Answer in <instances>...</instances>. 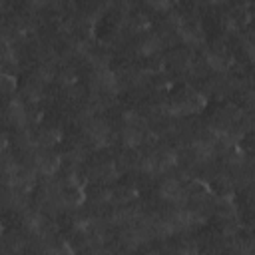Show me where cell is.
Wrapping results in <instances>:
<instances>
[{"label":"cell","mask_w":255,"mask_h":255,"mask_svg":"<svg viewBox=\"0 0 255 255\" xmlns=\"http://www.w3.org/2000/svg\"><path fill=\"white\" fill-rule=\"evenodd\" d=\"M60 163H62L60 155L54 153V151H50L48 147H44L42 151H38L36 157H34V167H36V171H40V173H44V175H54V173L58 171Z\"/></svg>","instance_id":"obj_1"},{"label":"cell","mask_w":255,"mask_h":255,"mask_svg":"<svg viewBox=\"0 0 255 255\" xmlns=\"http://www.w3.org/2000/svg\"><path fill=\"white\" fill-rule=\"evenodd\" d=\"M159 195H161L165 201L175 203V201L185 199V197H187V191H185V187H183V183H181L179 179H175V177H165V179L161 181V185H159Z\"/></svg>","instance_id":"obj_2"},{"label":"cell","mask_w":255,"mask_h":255,"mask_svg":"<svg viewBox=\"0 0 255 255\" xmlns=\"http://www.w3.org/2000/svg\"><path fill=\"white\" fill-rule=\"evenodd\" d=\"M161 46H163V40L157 34H145L137 44V52L143 56H153L161 50Z\"/></svg>","instance_id":"obj_3"}]
</instances>
